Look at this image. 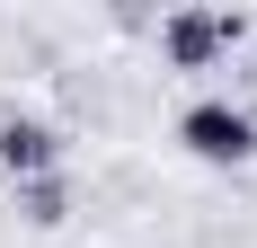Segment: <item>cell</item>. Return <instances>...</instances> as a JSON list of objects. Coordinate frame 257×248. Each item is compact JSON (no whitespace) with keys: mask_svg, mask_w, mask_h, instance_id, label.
I'll use <instances>...</instances> for the list:
<instances>
[{"mask_svg":"<svg viewBox=\"0 0 257 248\" xmlns=\"http://www.w3.org/2000/svg\"><path fill=\"white\" fill-rule=\"evenodd\" d=\"M239 36H248L239 9H169V18H160V53H169L178 71H213Z\"/></svg>","mask_w":257,"mask_h":248,"instance_id":"obj_2","label":"cell"},{"mask_svg":"<svg viewBox=\"0 0 257 248\" xmlns=\"http://www.w3.org/2000/svg\"><path fill=\"white\" fill-rule=\"evenodd\" d=\"M178 142L195 151L204 169H248V160H257V115L231 106V98H195L178 115Z\"/></svg>","mask_w":257,"mask_h":248,"instance_id":"obj_1","label":"cell"},{"mask_svg":"<svg viewBox=\"0 0 257 248\" xmlns=\"http://www.w3.org/2000/svg\"><path fill=\"white\" fill-rule=\"evenodd\" d=\"M18 222L27 230H62V222H71V177H62V169H53V177H27V186H18Z\"/></svg>","mask_w":257,"mask_h":248,"instance_id":"obj_4","label":"cell"},{"mask_svg":"<svg viewBox=\"0 0 257 248\" xmlns=\"http://www.w3.org/2000/svg\"><path fill=\"white\" fill-rule=\"evenodd\" d=\"M0 169H9V186H27V177H53V169H62V133H53L45 115H18V106H0Z\"/></svg>","mask_w":257,"mask_h":248,"instance_id":"obj_3","label":"cell"}]
</instances>
